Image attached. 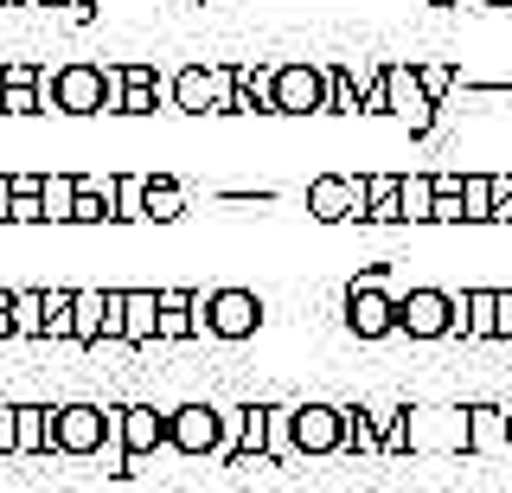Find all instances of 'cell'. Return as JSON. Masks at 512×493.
<instances>
[{
    "label": "cell",
    "mask_w": 512,
    "mask_h": 493,
    "mask_svg": "<svg viewBox=\"0 0 512 493\" xmlns=\"http://www.w3.org/2000/svg\"><path fill=\"white\" fill-rule=\"evenodd\" d=\"M263 327V295L256 289H212L192 301V340H250Z\"/></svg>",
    "instance_id": "obj_1"
},
{
    "label": "cell",
    "mask_w": 512,
    "mask_h": 493,
    "mask_svg": "<svg viewBox=\"0 0 512 493\" xmlns=\"http://www.w3.org/2000/svg\"><path fill=\"white\" fill-rule=\"evenodd\" d=\"M404 449L410 455H461L468 449V404L461 410H416V404H404Z\"/></svg>",
    "instance_id": "obj_2"
},
{
    "label": "cell",
    "mask_w": 512,
    "mask_h": 493,
    "mask_svg": "<svg viewBox=\"0 0 512 493\" xmlns=\"http://www.w3.org/2000/svg\"><path fill=\"white\" fill-rule=\"evenodd\" d=\"M333 97V77L314 65H276V84H269V116H320Z\"/></svg>",
    "instance_id": "obj_3"
},
{
    "label": "cell",
    "mask_w": 512,
    "mask_h": 493,
    "mask_svg": "<svg viewBox=\"0 0 512 493\" xmlns=\"http://www.w3.org/2000/svg\"><path fill=\"white\" fill-rule=\"evenodd\" d=\"M308 212L320 225L365 218L372 212V180H365V173H320V180H308Z\"/></svg>",
    "instance_id": "obj_4"
},
{
    "label": "cell",
    "mask_w": 512,
    "mask_h": 493,
    "mask_svg": "<svg viewBox=\"0 0 512 493\" xmlns=\"http://www.w3.org/2000/svg\"><path fill=\"white\" fill-rule=\"evenodd\" d=\"M167 449L186 455V461L218 455V449H224V410H212V404H180V410H167Z\"/></svg>",
    "instance_id": "obj_5"
},
{
    "label": "cell",
    "mask_w": 512,
    "mask_h": 493,
    "mask_svg": "<svg viewBox=\"0 0 512 493\" xmlns=\"http://www.w3.org/2000/svg\"><path fill=\"white\" fill-rule=\"evenodd\" d=\"M71 340L77 346L122 340V289H77L71 295Z\"/></svg>",
    "instance_id": "obj_6"
},
{
    "label": "cell",
    "mask_w": 512,
    "mask_h": 493,
    "mask_svg": "<svg viewBox=\"0 0 512 493\" xmlns=\"http://www.w3.org/2000/svg\"><path fill=\"white\" fill-rule=\"evenodd\" d=\"M109 423L103 404H58L52 410V455H103Z\"/></svg>",
    "instance_id": "obj_7"
},
{
    "label": "cell",
    "mask_w": 512,
    "mask_h": 493,
    "mask_svg": "<svg viewBox=\"0 0 512 493\" xmlns=\"http://www.w3.org/2000/svg\"><path fill=\"white\" fill-rule=\"evenodd\" d=\"M455 295L442 289H410L404 301H397V333H410V340H448L455 333Z\"/></svg>",
    "instance_id": "obj_8"
},
{
    "label": "cell",
    "mask_w": 512,
    "mask_h": 493,
    "mask_svg": "<svg viewBox=\"0 0 512 493\" xmlns=\"http://www.w3.org/2000/svg\"><path fill=\"white\" fill-rule=\"evenodd\" d=\"M346 327L359 333V340H384V333H397V301L384 295V276H359L346 289Z\"/></svg>",
    "instance_id": "obj_9"
},
{
    "label": "cell",
    "mask_w": 512,
    "mask_h": 493,
    "mask_svg": "<svg viewBox=\"0 0 512 493\" xmlns=\"http://www.w3.org/2000/svg\"><path fill=\"white\" fill-rule=\"evenodd\" d=\"M340 442H346L340 404H320V397L295 404V455H340Z\"/></svg>",
    "instance_id": "obj_10"
},
{
    "label": "cell",
    "mask_w": 512,
    "mask_h": 493,
    "mask_svg": "<svg viewBox=\"0 0 512 493\" xmlns=\"http://www.w3.org/2000/svg\"><path fill=\"white\" fill-rule=\"evenodd\" d=\"M167 449V410H154V404H122V455H128V468L122 474H141V461Z\"/></svg>",
    "instance_id": "obj_11"
},
{
    "label": "cell",
    "mask_w": 512,
    "mask_h": 493,
    "mask_svg": "<svg viewBox=\"0 0 512 493\" xmlns=\"http://www.w3.org/2000/svg\"><path fill=\"white\" fill-rule=\"evenodd\" d=\"M384 116H404L416 135L436 122V97L423 90V77L404 71V65H384Z\"/></svg>",
    "instance_id": "obj_12"
},
{
    "label": "cell",
    "mask_w": 512,
    "mask_h": 493,
    "mask_svg": "<svg viewBox=\"0 0 512 493\" xmlns=\"http://www.w3.org/2000/svg\"><path fill=\"white\" fill-rule=\"evenodd\" d=\"M160 340V289H122V346Z\"/></svg>",
    "instance_id": "obj_13"
},
{
    "label": "cell",
    "mask_w": 512,
    "mask_h": 493,
    "mask_svg": "<svg viewBox=\"0 0 512 493\" xmlns=\"http://www.w3.org/2000/svg\"><path fill=\"white\" fill-rule=\"evenodd\" d=\"M512 449L506 404H468V455H500Z\"/></svg>",
    "instance_id": "obj_14"
},
{
    "label": "cell",
    "mask_w": 512,
    "mask_h": 493,
    "mask_svg": "<svg viewBox=\"0 0 512 493\" xmlns=\"http://www.w3.org/2000/svg\"><path fill=\"white\" fill-rule=\"evenodd\" d=\"M13 455H52V404H13Z\"/></svg>",
    "instance_id": "obj_15"
},
{
    "label": "cell",
    "mask_w": 512,
    "mask_h": 493,
    "mask_svg": "<svg viewBox=\"0 0 512 493\" xmlns=\"http://www.w3.org/2000/svg\"><path fill=\"white\" fill-rule=\"evenodd\" d=\"M493 314H500V289H468L455 308V333L461 340H493Z\"/></svg>",
    "instance_id": "obj_16"
},
{
    "label": "cell",
    "mask_w": 512,
    "mask_h": 493,
    "mask_svg": "<svg viewBox=\"0 0 512 493\" xmlns=\"http://www.w3.org/2000/svg\"><path fill=\"white\" fill-rule=\"evenodd\" d=\"M340 410H346V442H340V455H384L378 410H372V404H340Z\"/></svg>",
    "instance_id": "obj_17"
},
{
    "label": "cell",
    "mask_w": 512,
    "mask_h": 493,
    "mask_svg": "<svg viewBox=\"0 0 512 493\" xmlns=\"http://www.w3.org/2000/svg\"><path fill=\"white\" fill-rule=\"evenodd\" d=\"M397 212H404V225H429V212H436V173L397 180Z\"/></svg>",
    "instance_id": "obj_18"
},
{
    "label": "cell",
    "mask_w": 512,
    "mask_h": 493,
    "mask_svg": "<svg viewBox=\"0 0 512 493\" xmlns=\"http://www.w3.org/2000/svg\"><path fill=\"white\" fill-rule=\"evenodd\" d=\"M192 301L199 289H160V340H192Z\"/></svg>",
    "instance_id": "obj_19"
},
{
    "label": "cell",
    "mask_w": 512,
    "mask_h": 493,
    "mask_svg": "<svg viewBox=\"0 0 512 493\" xmlns=\"http://www.w3.org/2000/svg\"><path fill=\"white\" fill-rule=\"evenodd\" d=\"M39 205L52 225H71V205H77V173H45L39 180Z\"/></svg>",
    "instance_id": "obj_20"
},
{
    "label": "cell",
    "mask_w": 512,
    "mask_h": 493,
    "mask_svg": "<svg viewBox=\"0 0 512 493\" xmlns=\"http://www.w3.org/2000/svg\"><path fill=\"white\" fill-rule=\"evenodd\" d=\"M154 97H160L154 71H141V65H122V116H154Z\"/></svg>",
    "instance_id": "obj_21"
},
{
    "label": "cell",
    "mask_w": 512,
    "mask_h": 493,
    "mask_svg": "<svg viewBox=\"0 0 512 493\" xmlns=\"http://www.w3.org/2000/svg\"><path fill=\"white\" fill-rule=\"evenodd\" d=\"M13 333L45 340V289H13Z\"/></svg>",
    "instance_id": "obj_22"
},
{
    "label": "cell",
    "mask_w": 512,
    "mask_h": 493,
    "mask_svg": "<svg viewBox=\"0 0 512 493\" xmlns=\"http://www.w3.org/2000/svg\"><path fill=\"white\" fill-rule=\"evenodd\" d=\"M461 218L468 225H487L493 218V173H468L461 180Z\"/></svg>",
    "instance_id": "obj_23"
},
{
    "label": "cell",
    "mask_w": 512,
    "mask_h": 493,
    "mask_svg": "<svg viewBox=\"0 0 512 493\" xmlns=\"http://www.w3.org/2000/svg\"><path fill=\"white\" fill-rule=\"evenodd\" d=\"M116 218H122V225L148 218V173H122V180H116Z\"/></svg>",
    "instance_id": "obj_24"
},
{
    "label": "cell",
    "mask_w": 512,
    "mask_h": 493,
    "mask_svg": "<svg viewBox=\"0 0 512 493\" xmlns=\"http://www.w3.org/2000/svg\"><path fill=\"white\" fill-rule=\"evenodd\" d=\"M269 461H295V404H269Z\"/></svg>",
    "instance_id": "obj_25"
},
{
    "label": "cell",
    "mask_w": 512,
    "mask_h": 493,
    "mask_svg": "<svg viewBox=\"0 0 512 493\" xmlns=\"http://www.w3.org/2000/svg\"><path fill=\"white\" fill-rule=\"evenodd\" d=\"M186 212V193L173 180H148V218L154 225H173V218Z\"/></svg>",
    "instance_id": "obj_26"
},
{
    "label": "cell",
    "mask_w": 512,
    "mask_h": 493,
    "mask_svg": "<svg viewBox=\"0 0 512 493\" xmlns=\"http://www.w3.org/2000/svg\"><path fill=\"white\" fill-rule=\"evenodd\" d=\"M71 295L77 289H45V340H71Z\"/></svg>",
    "instance_id": "obj_27"
},
{
    "label": "cell",
    "mask_w": 512,
    "mask_h": 493,
    "mask_svg": "<svg viewBox=\"0 0 512 493\" xmlns=\"http://www.w3.org/2000/svg\"><path fill=\"white\" fill-rule=\"evenodd\" d=\"M493 218L512 225V173H493Z\"/></svg>",
    "instance_id": "obj_28"
},
{
    "label": "cell",
    "mask_w": 512,
    "mask_h": 493,
    "mask_svg": "<svg viewBox=\"0 0 512 493\" xmlns=\"http://www.w3.org/2000/svg\"><path fill=\"white\" fill-rule=\"evenodd\" d=\"M493 340H512V289H500V314H493Z\"/></svg>",
    "instance_id": "obj_29"
},
{
    "label": "cell",
    "mask_w": 512,
    "mask_h": 493,
    "mask_svg": "<svg viewBox=\"0 0 512 493\" xmlns=\"http://www.w3.org/2000/svg\"><path fill=\"white\" fill-rule=\"evenodd\" d=\"M416 77H423V90H429V97H442V90H448V65H423Z\"/></svg>",
    "instance_id": "obj_30"
},
{
    "label": "cell",
    "mask_w": 512,
    "mask_h": 493,
    "mask_svg": "<svg viewBox=\"0 0 512 493\" xmlns=\"http://www.w3.org/2000/svg\"><path fill=\"white\" fill-rule=\"evenodd\" d=\"M0 455H13V404H0Z\"/></svg>",
    "instance_id": "obj_31"
},
{
    "label": "cell",
    "mask_w": 512,
    "mask_h": 493,
    "mask_svg": "<svg viewBox=\"0 0 512 493\" xmlns=\"http://www.w3.org/2000/svg\"><path fill=\"white\" fill-rule=\"evenodd\" d=\"M0 7H26V0H0Z\"/></svg>",
    "instance_id": "obj_32"
},
{
    "label": "cell",
    "mask_w": 512,
    "mask_h": 493,
    "mask_svg": "<svg viewBox=\"0 0 512 493\" xmlns=\"http://www.w3.org/2000/svg\"><path fill=\"white\" fill-rule=\"evenodd\" d=\"M487 7H512V0H487Z\"/></svg>",
    "instance_id": "obj_33"
},
{
    "label": "cell",
    "mask_w": 512,
    "mask_h": 493,
    "mask_svg": "<svg viewBox=\"0 0 512 493\" xmlns=\"http://www.w3.org/2000/svg\"><path fill=\"white\" fill-rule=\"evenodd\" d=\"M506 429H512V404H506Z\"/></svg>",
    "instance_id": "obj_34"
}]
</instances>
